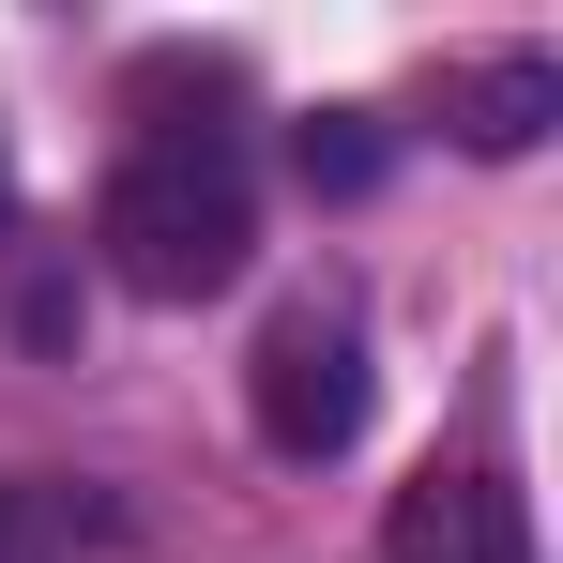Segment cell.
Returning <instances> with one entry per match:
<instances>
[{
    "mask_svg": "<svg viewBox=\"0 0 563 563\" xmlns=\"http://www.w3.org/2000/svg\"><path fill=\"white\" fill-rule=\"evenodd\" d=\"M366 396H380L366 320H351L335 289H289L275 320H260V351H244V427H260V457H289V472L351 457V442H366Z\"/></svg>",
    "mask_w": 563,
    "mask_h": 563,
    "instance_id": "7a4b0ae2",
    "label": "cell"
},
{
    "mask_svg": "<svg viewBox=\"0 0 563 563\" xmlns=\"http://www.w3.org/2000/svg\"><path fill=\"white\" fill-rule=\"evenodd\" d=\"M380 563H533V518L487 457H427L380 503Z\"/></svg>",
    "mask_w": 563,
    "mask_h": 563,
    "instance_id": "3957f363",
    "label": "cell"
},
{
    "mask_svg": "<svg viewBox=\"0 0 563 563\" xmlns=\"http://www.w3.org/2000/svg\"><path fill=\"white\" fill-rule=\"evenodd\" d=\"M92 244L107 275L137 289V305H198V289L244 275V244H260V198H244V153L213 137V122H153L92 198Z\"/></svg>",
    "mask_w": 563,
    "mask_h": 563,
    "instance_id": "6da1fadb",
    "label": "cell"
},
{
    "mask_svg": "<svg viewBox=\"0 0 563 563\" xmlns=\"http://www.w3.org/2000/svg\"><path fill=\"white\" fill-rule=\"evenodd\" d=\"M442 122H457V153H533L563 122V62L549 46H487V62L442 77Z\"/></svg>",
    "mask_w": 563,
    "mask_h": 563,
    "instance_id": "277c9868",
    "label": "cell"
},
{
    "mask_svg": "<svg viewBox=\"0 0 563 563\" xmlns=\"http://www.w3.org/2000/svg\"><path fill=\"white\" fill-rule=\"evenodd\" d=\"M289 168H305L320 198H366L380 168H396V153H380V122H366V107H320V122L289 137Z\"/></svg>",
    "mask_w": 563,
    "mask_h": 563,
    "instance_id": "8992f818",
    "label": "cell"
},
{
    "mask_svg": "<svg viewBox=\"0 0 563 563\" xmlns=\"http://www.w3.org/2000/svg\"><path fill=\"white\" fill-rule=\"evenodd\" d=\"M92 533H107L92 487H0V563H62V549H92Z\"/></svg>",
    "mask_w": 563,
    "mask_h": 563,
    "instance_id": "5b68a950",
    "label": "cell"
}]
</instances>
